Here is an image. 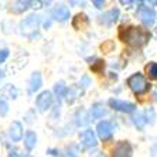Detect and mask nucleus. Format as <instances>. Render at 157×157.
<instances>
[{"label":"nucleus","mask_w":157,"mask_h":157,"mask_svg":"<svg viewBox=\"0 0 157 157\" xmlns=\"http://www.w3.org/2000/svg\"><path fill=\"white\" fill-rule=\"evenodd\" d=\"M119 37L122 41L133 47H143L150 40V33L142 27H121Z\"/></svg>","instance_id":"1"},{"label":"nucleus","mask_w":157,"mask_h":157,"mask_svg":"<svg viewBox=\"0 0 157 157\" xmlns=\"http://www.w3.org/2000/svg\"><path fill=\"white\" fill-rule=\"evenodd\" d=\"M128 85L129 88H130L132 91L135 92L136 95H142V94H144V92L149 91L150 85L146 82V79H144V77H143L142 74H133L130 78L128 79Z\"/></svg>","instance_id":"2"},{"label":"nucleus","mask_w":157,"mask_h":157,"mask_svg":"<svg viewBox=\"0 0 157 157\" xmlns=\"http://www.w3.org/2000/svg\"><path fill=\"white\" fill-rule=\"evenodd\" d=\"M38 24H40V17L38 16H30L26 20H23L21 24H20V30L24 36L31 37L38 29Z\"/></svg>","instance_id":"3"},{"label":"nucleus","mask_w":157,"mask_h":157,"mask_svg":"<svg viewBox=\"0 0 157 157\" xmlns=\"http://www.w3.org/2000/svg\"><path fill=\"white\" fill-rule=\"evenodd\" d=\"M36 103H37V108H38L40 112H45V110H47L48 108L51 106V103H52L51 92H48V91L41 92L40 95H38V98H37Z\"/></svg>","instance_id":"4"},{"label":"nucleus","mask_w":157,"mask_h":157,"mask_svg":"<svg viewBox=\"0 0 157 157\" xmlns=\"http://www.w3.org/2000/svg\"><path fill=\"white\" fill-rule=\"evenodd\" d=\"M79 140L86 149H92V147H95L96 144H98L95 133H94L91 129H86V130L82 132L79 135Z\"/></svg>","instance_id":"5"},{"label":"nucleus","mask_w":157,"mask_h":157,"mask_svg":"<svg viewBox=\"0 0 157 157\" xmlns=\"http://www.w3.org/2000/svg\"><path fill=\"white\" fill-rule=\"evenodd\" d=\"M96 132H98V136L102 140H108L112 136V133H113V126L108 121L99 122L98 126H96Z\"/></svg>","instance_id":"6"},{"label":"nucleus","mask_w":157,"mask_h":157,"mask_svg":"<svg viewBox=\"0 0 157 157\" xmlns=\"http://www.w3.org/2000/svg\"><path fill=\"white\" fill-rule=\"evenodd\" d=\"M137 16L142 20L143 24H146V26H151L154 20H156V13H154L153 9L150 7H142L139 10V13H137Z\"/></svg>","instance_id":"7"},{"label":"nucleus","mask_w":157,"mask_h":157,"mask_svg":"<svg viewBox=\"0 0 157 157\" xmlns=\"http://www.w3.org/2000/svg\"><path fill=\"white\" fill-rule=\"evenodd\" d=\"M109 105L116 110H121V112H124V113H130L136 109V106L130 102H124V101H117V99H110Z\"/></svg>","instance_id":"8"},{"label":"nucleus","mask_w":157,"mask_h":157,"mask_svg":"<svg viewBox=\"0 0 157 157\" xmlns=\"http://www.w3.org/2000/svg\"><path fill=\"white\" fill-rule=\"evenodd\" d=\"M112 157H132V147L128 142L117 143L116 147L113 149Z\"/></svg>","instance_id":"9"},{"label":"nucleus","mask_w":157,"mask_h":157,"mask_svg":"<svg viewBox=\"0 0 157 157\" xmlns=\"http://www.w3.org/2000/svg\"><path fill=\"white\" fill-rule=\"evenodd\" d=\"M117 17H119V10L117 9H112V10L106 11V13H103L99 17V23L101 24H112V23H115L117 20Z\"/></svg>","instance_id":"10"},{"label":"nucleus","mask_w":157,"mask_h":157,"mask_svg":"<svg viewBox=\"0 0 157 157\" xmlns=\"http://www.w3.org/2000/svg\"><path fill=\"white\" fill-rule=\"evenodd\" d=\"M10 137L13 142H18L23 137V126L20 122H13L10 126Z\"/></svg>","instance_id":"11"},{"label":"nucleus","mask_w":157,"mask_h":157,"mask_svg":"<svg viewBox=\"0 0 157 157\" xmlns=\"http://www.w3.org/2000/svg\"><path fill=\"white\" fill-rule=\"evenodd\" d=\"M54 17L58 20V21H65L70 18V9L67 6H58L55 7L54 10Z\"/></svg>","instance_id":"12"},{"label":"nucleus","mask_w":157,"mask_h":157,"mask_svg":"<svg viewBox=\"0 0 157 157\" xmlns=\"http://www.w3.org/2000/svg\"><path fill=\"white\" fill-rule=\"evenodd\" d=\"M41 86V75L40 72H34L30 78V82H29V91L30 92H36L38 91Z\"/></svg>","instance_id":"13"},{"label":"nucleus","mask_w":157,"mask_h":157,"mask_svg":"<svg viewBox=\"0 0 157 157\" xmlns=\"http://www.w3.org/2000/svg\"><path fill=\"white\" fill-rule=\"evenodd\" d=\"M37 143V135L34 133L33 130H29L24 136V146H26L27 150H33L34 146Z\"/></svg>","instance_id":"14"},{"label":"nucleus","mask_w":157,"mask_h":157,"mask_svg":"<svg viewBox=\"0 0 157 157\" xmlns=\"http://www.w3.org/2000/svg\"><path fill=\"white\" fill-rule=\"evenodd\" d=\"M72 24L75 29H84V27L88 26V17L85 14H77Z\"/></svg>","instance_id":"15"},{"label":"nucleus","mask_w":157,"mask_h":157,"mask_svg":"<svg viewBox=\"0 0 157 157\" xmlns=\"http://www.w3.org/2000/svg\"><path fill=\"white\" fill-rule=\"evenodd\" d=\"M105 112H106V110L103 109L102 105H94V106H92V110H91L92 117H95V119H99V117H102L103 115H105Z\"/></svg>","instance_id":"16"},{"label":"nucleus","mask_w":157,"mask_h":157,"mask_svg":"<svg viewBox=\"0 0 157 157\" xmlns=\"http://www.w3.org/2000/svg\"><path fill=\"white\" fill-rule=\"evenodd\" d=\"M133 122H135V124L137 126L139 129H142L144 124H146V122H147V119H144V115L143 113H137V115H135V117H133Z\"/></svg>","instance_id":"17"},{"label":"nucleus","mask_w":157,"mask_h":157,"mask_svg":"<svg viewBox=\"0 0 157 157\" xmlns=\"http://www.w3.org/2000/svg\"><path fill=\"white\" fill-rule=\"evenodd\" d=\"M147 72H149L150 78H153V79H157V64L156 62H151V64H149V65L146 67Z\"/></svg>","instance_id":"18"},{"label":"nucleus","mask_w":157,"mask_h":157,"mask_svg":"<svg viewBox=\"0 0 157 157\" xmlns=\"http://www.w3.org/2000/svg\"><path fill=\"white\" fill-rule=\"evenodd\" d=\"M67 91H68V88L62 84V82H59V84L55 85V92L58 94V96H65Z\"/></svg>","instance_id":"19"},{"label":"nucleus","mask_w":157,"mask_h":157,"mask_svg":"<svg viewBox=\"0 0 157 157\" xmlns=\"http://www.w3.org/2000/svg\"><path fill=\"white\" fill-rule=\"evenodd\" d=\"M7 57H9V51H7V50H2V51H0V64H2V62H3L6 58H7Z\"/></svg>","instance_id":"20"},{"label":"nucleus","mask_w":157,"mask_h":157,"mask_svg":"<svg viewBox=\"0 0 157 157\" xmlns=\"http://www.w3.org/2000/svg\"><path fill=\"white\" fill-rule=\"evenodd\" d=\"M150 156H151V157H157V144L151 147V150H150Z\"/></svg>","instance_id":"21"},{"label":"nucleus","mask_w":157,"mask_h":157,"mask_svg":"<svg viewBox=\"0 0 157 157\" xmlns=\"http://www.w3.org/2000/svg\"><path fill=\"white\" fill-rule=\"evenodd\" d=\"M94 4H95L96 7H102L103 4H105V2H99V0H95V2H94Z\"/></svg>","instance_id":"22"},{"label":"nucleus","mask_w":157,"mask_h":157,"mask_svg":"<svg viewBox=\"0 0 157 157\" xmlns=\"http://www.w3.org/2000/svg\"><path fill=\"white\" fill-rule=\"evenodd\" d=\"M82 82H85V86H88V85H89V78L84 77V78H82Z\"/></svg>","instance_id":"23"},{"label":"nucleus","mask_w":157,"mask_h":157,"mask_svg":"<svg viewBox=\"0 0 157 157\" xmlns=\"http://www.w3.org/2000/svg\"><path fill=\"white\" fill-rule=\"evenodd\" d=\"M10 157H18V156H17V153H11Z\"/></svg>","instance_id":"24"},{"label":"nucleus","mask_w":157,"mask_h":157,"mask_svg":"<svg viewBox=\"0 0 157 157\" xmlns=\"http://www.w3.org/2000/svg\"><path fill=\"white\" fill-rule=\"evenodd\" d=\"M64 157H74V156H72V154H65Z\"/></svg>","instance_id":"25"},{"label":"nucleus","mask_w":157,"mask_h":157,"mask_svg":"<svg viewBox=\"0 0 157 157\" xmlns=\"http://www.w3.org/2000/svg\"><path fill=\"white\" fill-rule=\"evenodd\" d=\"M154 99L157 101V92H154Z\"/></svg>","instance_id":"26"}]
</instances>
